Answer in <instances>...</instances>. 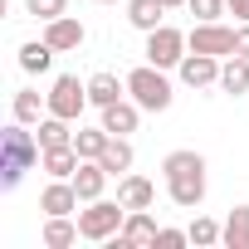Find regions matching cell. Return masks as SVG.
I'll return each instance as SVG.
<instances>
[{"label": "cell", "instance_id": "cell-1", "mask_svg": "<svg viewBox=\"0 0 249 249\" xmlns=\"http://www.w3.org/2000/svg\"><path fill=\"white\" fill-rule=\"evenodd\" d=\"M161 176H166V196L181 205V210H196L205 200V157L200 152H171L161 161Z\"/></svg>", "mask_w": 249, "mask_h": 249}, {"label": "cell", "instance_id": "cell-2", "mask_svg": "<svg viewBox=\"0 0 249 249\" xmlns=\"http://www.w3.org/2000/svg\"><path fill=\"white\" fill-rule=\"evenodd\" d=\"M39 137L35 132H25V122L15 117L5 132H0V191H15L20 181H25V171L39 161Z\"/></svg>", "mask_w": 249, "mask_h": 249}, {"label": "cell", "instance_id": "cell-3", "mask_svg": "<svg viewBox=\"0 0 249 249\" xmlns=\"http://www.w3.org/2000/svg\"><path fill=\"white\" fill-rule=\"evenodd\" d=\"M127 98H132L142 112H166L176 93H171V83H166V69L142 64V69H132V73H127Z\"/></svg>", "mask_w": 249, "mask_h": 249}, {"label": "cell", "instance_id": "cell-4", "mask_svg": "<svg viewBox=\"0 0 249 249\" xmlns=\"http://www.w3.org/2000/svg\"><path fill=\"white\" fill-rule=\"evenodd\" d=\"M122 220H127V205L98 196V200H88V210H78V234L93 239V244H103V239L122 234Z\"/></svg>", "mask_w": 249, "mask_h": 249}, {"label": "cell", "instance_id": "cell-5", "mask_svg": "<svg viewBox=\"0 0 249 249\" xmlns=\"http://www.w3.org/2000/svg\"><path fill=\"white\" fill-rule=\"evenodd\" d=\"M44 98H49V112H54V117L78 122V117H83V107H88V83H78L73 73H59V78H54V88H49Z\"/></svg>", "mask_w": 249, "mask_h": 249}, {"label": "cell", "instance_id": "cell-6", "mask_svg": "<svg viewBox=\"0 0 249 249\" xmlns=\"http://www.w3.org/2000/svg\"><path fill=\"white\" fill-rule=\"evenodd\" d=\"M234 35H239V30H230V25H220V20H196V30L186 35V44H191L196 54L230 59V54H234Z\"/></svg>", "mask_w": 249, "mask_h": 249}, {"label": "cell", "instance_id": "cell-7", "mask_svg": "<svg viewBox=\"0 0 249 249\" xmlns=\"http://www.w3.org/2000/svg\"><path fill=\"white\" fill-rule=\"evenodd\" d=\"M186 49H191V44H186V35H181V30L157 25V30L147 35V49H142V54H147V64H157V69H176V64L186 59Z\"/></svg>", "mask_w": 249, "mask_h": 249}, {"label": "cell", "instance_id": "cell-8", "mask_svg": "<svg viewBox=\"0 0 249 249\" xmlns=\"http://www.w3.org/2000/svg\"><path fill=\"white\" fill-rule=\"evenodd\" d=\"M220 64H225V59H215V54H196V49H186V59L176 64V73H181L186 88H215V83H220Z\"/></svg>", "mask_w": 249, "mask_h": 249}, {"label": "cell", "instance_id": "cell-9", "mask_svg": "<svg viewBox=\"0 0 249 249\" xmlns=\"http://www.w3.org/2000/svg\"><path fill=\"white\" fill-rule=\"evenodd\" d=\"M44 44H54L59 54H69V49H83V39H88V30H83V20L78 15H59V20H44V35H39Z\"/></svg>", "mask_w": 249, "mask_h": 249}, {"label": "cell", "instance_id": "cell-10", "mask_svg": "<svg viewBox=\"0 0 249 249\" xmlns=\"http://www.w3.org/2000/svg\"><path fill=\"white\" fill-rule=\"evenodd\" d=\"M137 122H142V107H137L132 98H117V103H107V107H103V127H107L112 137L137 132Z\"/></svg>", "mask_w": 249, "mask_h": 249}, {"label": "cell", "instance_id": "cell-11", "mask_svg": "<svg viewBox=\"0 0 249 249\" xmlns=\"http://www.w3.org/2000/svg\"><path fill=\"white\" fill-rule=\"evenodd\" d=\"M78 166H83V157H78L73 142H69V147H44V152H39V171H49V176H59V181H73Z\"/></svg>", "mask_w": 249, "mask_h": 249}, {"label": "cell", "instance_id": "cell-12", "mask_svg": "<svg viewBox=\"0 0 249 249\" xmlns=\"http://www.w3.org/2000/svg\"><path fill=\"white\" fill-rule=\"evenodd\" d=\"M39 210H44V215H73V210H78L73 181H59V176H54V181L44 186V196H39Z\"/></svg>", "mask_w": 249, "mask_h": 249}, {"label": "cell", "instance_id": "cell-13", "mask_svg": "<svg viewBox=\"0 0 249 249\" xmlns=\"http://www.w3.org/2000/svg\"><path fill=\"white\" fill-rule=\"evenodd\" d=\"M117 200L127 205V210H152L157 186H152L147 176H122V181H117Z\"/></svg>", "mask_w": 249, "mask_h": 249}, {"label": "cell", "instance_id": "cell-14", "mask_svg": "<svg viewBox=\"0 0 249 249\" xmlns=\"http://www.w3.org/2000/svg\"><path fill=\"white\" fill-rule=\"evenodd\" d=\"M117 98H127V78L117 83V73H107V69L88 78V103H93V107H107V103H117Z\"/></svg>", "mask_w": 249, "mask_h": 249}, {"label": "cell", "instance_id": "cell-15", "mask_svg": "<svg viewBox=\"0 0 249 249\" xmlns=\"http://www.w3.org/2000/svg\"><path fill=\"white\" fill-rule=\"evenodd\" d=\"M157 220L147 215V210H127V220H122V239H127L132 249H142V244H157Z\"/></svg>", "mask_w": 249, "mask_h": 249}, {"label": "cell", "instance_id": "cell-16", "mask_svg": "<svg viewBox=\"0 0 249 249\" xmlns=\"http://www.w3.org/2000/svg\"><path fill=\"white\" fill-rule=\"evenodd\" d=\"M103 186H107L103 161H83V166L73 171V191H78V200H83V205H88V200H98V196H103Z\"/></svg>", "mask_w": 249, "mask_h": 249}, {"label": "cell", "instance_id": "cell-17", "mask_svg": "<svg viewBox=\"0 0 249 249\" xmlns=\"http://www.w3.org/2000/svg\"><path fill=\"white\" fill-rule=\"evenodd\" d=\"M220 88H225L230 98L249 93V59H244V54H230V59L220 64Z\"/></svg>", "mask_w": 249, "mask_h": 249}, {"label": "cell", "instance_id": "cell-18", "mask_svg": "<svg viewBox=\"0 0 249 249\" xmlns=\"http://www.w3.org/2000/svg\"><path fill=\"white\" fill-rule=\"evenodd\" d=\"M73 239H83L78 220H69V215H49L44 220V249H69Z\"/></svg>", "mask_w": 249, "mask_h": 249}, {"label": "cell", "instance_id": "cell-19", "mask_svg": "<svg viewBox=\"0 0 249 249\" xmlns=\"http://www.w3.org/2000/svg\"><path fill=\"white\" fill-rule=\"evenodd\" d=\"M225 249H249V205H234L225 215V234H220Z\"/></svg>", "mask_w": 249, "mask_h": 249}, {"label": "cell", "instance_id": "cell-20", "mask_svg": "<svg viewBox=\"0 0 249 249\" xmlns=\"http://www.w3.org/2000/svg\"><path fill=\"white\" fill-rule=\"evenodd\" d=\"M107 142H112V132L103 127V122H98V127H78V132H73V147H78V157H83V161H98Z\"/></svg>", "mask_w": 249, "mask_h": 249}, {"label": "cell", "instance_id": "cell-21", "mask_svg": "<svg viewBox=\"0 0 249 249\" xmlns=\"http://www.w3.org/2000/svg\"><path fill=\"white\" fill-rule=\"evenodd\" d=\"M35 137H39V147H69L73 142V132H69V117H39L35 122Z\"/></svg>", "mask_w": 249, "mask_h": 249}, {"label": "cell", "instance_id": "cell-22", "mask_svg": "<svg viewBox=\"0 0 249 249\" xmlns=\"http://www.w3.org/2000/svg\"><path fill=\"white\" fill-rule=\"evenodd\" d=\"M98 161H103V171H107V176L132 171V142H127V137H112V142L103 147V157H98Z\"/></svg>", "mask_w": 249, "mask_h": 249}, {"label": "cell", "instance_id": "cell-23", "mask_svg": "<svg viewBox=\"0 0 249 249\" xmlns=\"http://www.w3.org/2000/svg\"><path fill=\"white\" fill-rule=\"evenodd\" d=\"M161 15H166L161 0H127V20H132L142 35H152V30L161 25Z\"/></svg>", "mask_w": 249, "mask_h": 249}, {"label": "cell", "instance_id": "cell-24", "mask_svg": "<svg viewBox=\"0 0 249 249\" xmlns=\"http://www.w3.org/2000/svg\"><path fill=\"white\" fill-rule=\"evenodd\" d=\"M54 44H44V39H30V44H20V69L25 73H44L49 64H54Z\"/></svg>", "mask_w": 249, "mask_h": 249}, {"label": "cell", "instance_id": "cell-25", "mask_svg": "<svg viewBox=\"0 0 249 249\" xmlns=\"http://www.w3.org/2000/svg\"><path fill=\"white\" fill-rule=\"evenodd\" d=\"M39 112H49V98H39L35 88H20V93H15V117L25 122V127H35Z\"/></svg>", "mask_w": 249, "mask_h": 249}, {"label": "cell", "instance_id": "cell-26", "mask_svg": "<svg viewBox=\"0 0 249 249\" xmlns=\"http://www.w3.org/2000/svg\"><path fill=\"white\" fill-rule=\"evenodd\" d=\"M220 234H225L220 220H210V215H196L191 220V244H220Z\"/></svg>", "mask_w": 249, "mask_h": 249}, {"label": "cell", "instance_id": "cell-27", "mask_svg": "<svg viewBox=\"0 0 249 249\" xmlns=\"http://www.w3.org/2000/svg\"><path fill=\"white\" fill-rule=\"evenodd\" d=\"M25 10L35 20H59V15H69V0H25Z\"/></svg>", "mask_w": 249, "mask_h": 249}, {"label": "cell", "instance_id": "cell-28", "mask_svg": "<svg viewBox=\"0 0 249 249\" xmlns=\"http://www.w3.org/2000/svg\"><path fill=\"white\" fill-rule=\"evenodd\" d=\"M186 10H191L196 20H220L230 5H225V0H186Z\"/></svg>", "mask_w": 249, "mask_h": 249}, {"label": "cell", "instance_id": "cell-29", "mask_svg": "<svg viewBox=\"0 0 249 249\" xmlns=\"http://www.w3.org/2000/svg\"><path fill=\"white\" fill-rule=\"evenodd\" d=\"M181 244H191V230H157L152 249H181Z\"/></svg>", "mask_w": 249, "mask_h": 249}, {"label": "cell", "instance_id": "cell-30", "mask_svg": "<svg viewBox=\"0 0 249 249\" xmlns=\"http://www.w3.org/2000/svg\"><path fill=\"white\" fill-rule=\"evenodd\" d=\"M225 5H230V15H234L239 25H249V0H225Z\"/></svg>", "mask_w": 249, "mask_h": 249}, {"label": "cell", "instance_id": "cell-31", "mask_svg": "<svg viewBox=\"0 0 249 249\" xmlns=\"http://www.w3.org/2000/svg\"><path fill=\"white\" fill-rule=\"evenodd\" d=\"M234 54L249 59V25H239V35H234Z\"/></svg>", "mask_w": 249, "mask_h": 249}, {"label": "cell", "instance_id": "cell-32", "mask_svg": "<svg viewBox=\"0 0 249 249\" xmlns=\"http://www.w3.org/2000/svg\"><path fill=\"white\" fill-rule=\"evenodd\" d=\"M161 5H166V10H171V5H186V0H161Z\"/></svg>", "mask_w": 249, "mask_h": 249}, {"label": "cell", "instance_id": "cell-33", "mask_svg": "<svg viewBox=\"0 0 249 249\" xmlns=\"http://www.w3.org/2000/svg\"><path fill=\"white\" fill-rule=\"evenodd\" d=\"M98 5H117V0H98Z\"/></svg>", "mask_w": 249, "mask_h": 249}]
</instances>
